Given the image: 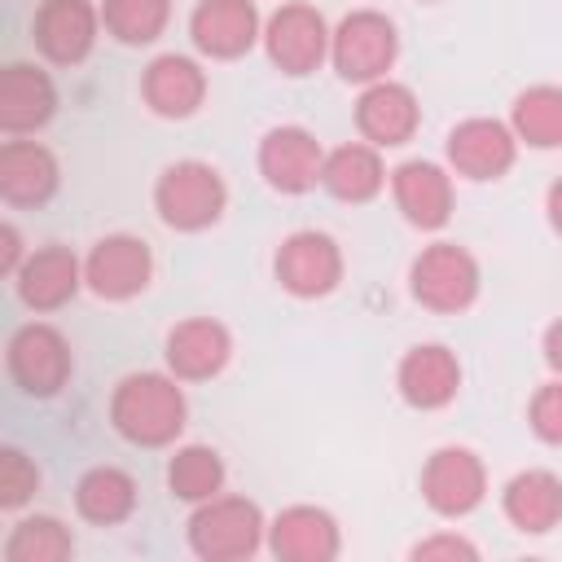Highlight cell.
Returning <instances> with one entry per match:
<instances>
[{
    "mask_svg": "<svg viewBox=\"0 0 562 562\" xmlns=\"http://www.w3.org/2000/svg\"><path fill=\"white\" fill-rule=\"evenodd\" d=\"M189 422V400L176 373H127L110 395V426L136 448H167Z\"/></svg>",
    "mask_w": 562,
    "mask_h": 562,
    "instance_id": "cell-1",
    "label": "cell"
},
{
    "mask_svg": "<svg viewBox=\"0 0 562 562\" xmlns=\"http://www.w3.org/2000/svg\"><path fill=\"white\" fill-rule=\"evenodd\" d=\"M184 536H189L193 558H202V562H241L268 544V518L250 496L220 492V496L193 505Z\"/></svg>",
    "mask_w": 562,
    "mask_h": 562,
    "instance_id": "cell-2",
    "label": "cell"
},
{
    "mask_svg": "<svg viewBox=\"0 0 562 562\" xmlns=\"http://www.w3.org/2000/svg\"><path fill=\"white\" fill-rule=\"evenodd\" d=\"M224 206H228V184L202 158L167 162L154 180V211L176 233H202V228L220 224Z\"/></svg>",
    "mask_w": 562,
    "mask_h": 562,
    "instance_id": "cell-3",
    "label": "cell"
},
{
    "mask_svg": "<svg viewBox=\"0 0 562 562\" xmlns=\"http://www.w3.org/2000/svg\"><path fill=\"white\" fill-rule=\"evenodd\" d=\"M483 272L461 241H430L408 263V294L439 316H457L479 299Z\"/></svg>",
    "mask_w": 562,
    "mask_h": 562,
    "instance_id": "cell-4",
    "label": "cell"
},
{
    "mask_svg": "<svg viewBox=\"0 0 562 562\" xmlns=\"http://www.w3.org/2000/svg\"><path fill=\"white\" fill-rule=\"evenodd\" d=\"M400 57V31L378 9H351L329 40V61L347 83H378Z\"/></svg>",
    "mask_w": 562,
    "mask_h": 562,
    "instance_id": "cell-5",
    "label": "cell"
},
{
    "mask_svg": "<svg viewBox=\"0 0 562 562\" xmlns=\"http://www.w3.org/2000/svg\"><path fill=\"white\" fill-rule=\"evenodd\" d=\"M329 40H334L329 22L321 18L316 4H303V0H285L263 22V53L290 79L321 70L329 61Z\"/></svg>",
    "mask_w": 562,
    "mask_h": 562,
    "instance_id": "cell-6",
    "label": "cell"
},
{
    "mask_svg": "<svg viewBox=\"0 0 562 562\" xmlns=\"http://www.w3.org/2000/svg\"><path fill=\"white\" fill-rule=\"evenodd\" d=\"M4 360H9V378L18 382L22 395H35V400H48L57 395L66 382H70V342L57 325L48 321H26L9 334V347H4Z\"/></svg>",
    "mask_w": 562,
    "mask_h": 562,
    "instance_id": "cell-7",
    "label": "cell"
},
{
    "mask_svg": "<svg viewBox=\"0 0 562 562\" xmlns=\"http://www.w3.org/2000/svg\"><path fill=\"white\" fill-rule=\"evenodd\" d=\"M277 285L294 299H325L342 281V246L321 228L290 233L272 255Z\"/></svg>",
    "mask_w": 562,
    "mask_h": 562,
    "instance_id": "cell-8",
    "label": "cell"
},
{
    "mask_svg": "<svg viewBox=\"0 0 562 562\" xmlns=\"http://www.w3.org/2000/svg\"><path fill=\"white\" fill-rule=\"evenodd\" d=\"M154 281V250L145 237L132 233H105L101 241H92V250L83 255V285L97 299L110 303H127L136 294H145Z\"/></svg>",
    "mask_w": 562,
    "mask_h": 562,
    "instance_id": "cell-9",
    "label": "cell"
},
{
    "mask_svg": "<svg viewBox=\"0 0 562 562\" xmlns=\"http://www.w3.org/2000/svg\"><path fill=\"white\" fill-rule=\"evenodd\" d=\"M417 487H422V501L439 518H465L487 496V470H483V461H479L474 448L448 443V448H435L426 457Z\"/></svg>",
    "mask_w": 562,
    "mask_h": 562,
    "instance_id": "cell-10",
    "label": "cell"
},
{
    "mask_svg": "<svg viewBox=\"0 0 562 562\" xmlns=\"http://www.w3.org/2000/svg\"><path fill=\"white\" fill-rule=\"evenodd\" d=\"M443 154H448V171L461 176V180H501L514 162H518V136L505 119H487V114H474V119H461L448 140H443Z\"/></svg>",
    "mask_w": 562,
    "mask_h": 562,
    "instance_id": "cell-11",
    "label": "cell"
},
{
    "mask_svg": "<svg viewBox=\"0 0 562 562\" xmlns=\"http://www.w3.org/2000/svg\"><path fill=\"white\" fill-rule=\"evenodd\" d=\"M35 48L53 66H79L101 35V4L92 0H40L31 22Z\"/></svg>",
    "mask_w": 562,
    "mask_h": 562,
    "instance_id": "cell-12",
    "label": "cell"
},
{
    "mask_svg": "<svg viewBox=\"0 0 562 562\" xmlns=\"http://www.w3.org/2000/svg\"><path fill=\"white\" fill-rule=\"evenodd\" d=\"M189 40L202 57L233 61L263 40V18L255 0H198L189 13Z\"/></svg>",
    "mask_w": 562,
    "mask_h": 562,
    "instance_id": "cell-13",
    "label": "cell"
},
{
    "mask_svg": "<svg viewBox=\"0 0 562 562\" xmlns=\"http://www.w3.org/2000/svg\"><path fill=\"white\" fill-rule=\"evenodd\" d=\"M325 171V145L299 127V123H281L268 127L259 140V176L268 180V189L277 193H307L321 184Z\"/></svg>",
    "mask_w": 562,
    "mask_h": 562,
    "instance_id": "cell-14",
    "label": "cell"
},
{
    "mask_svg": "<svg viewBox=\"0 0 562 562\" xmlns=\"http://www.w3.org/2000/svg\"><path fill=\"white\" fill-rule=\"evenodd\" d=\"M395 391L408 408H422V413H435L443 404L457 400L461 391V360L452 347L443 342H417L400 356L395 364Z\"/></svg>",
    "mask_w": 562,
    "mask_h": 562,
    "instance_id": "cell-15",
    "label": "cell"
},
{
    "mask_svg": "<svg viewBox=\"0 0 562 562\" xmlns=\"http://www.w3.org/2000/svg\"><path fill=\"white\" fill-rule=\"evenodd\" d=\"M422 123V105H417V92L400 79H378V83H364L360 97H356V127H360V140L378 145V149H395L404 140H413Z\"/></svg>",
    "mask_w": 562,
    "mask_h": 562,
    "instance_id": "cell-16",
    "label": "cell"
},
{
    "mask_svg": "<svg viewBox=\"0 0 562 562\" xmlns=\"http://www.w3.org/2000/svg\"><path fill=\"white\" fill-rule=\"evenodd\" d=\"M391 198L400 206V215L422 228V233H435L452 220V171L430 162V158H408L391 171Z\"/></svg>",
    "mask_w": 562,
    "mask_h": 562,
    "instance_id": "cell-17",
    "label": "cell"
},
{
    "mask_svg": "<svg viewBox=\"0 0 562 562\" xmlns=\"http://www.w3.org/2000/svg\"><path fill=\"white\" fill-rule=\"evenodd\" d=\"M162 356L180 382H206V378L224 373V364L233 360V334L215 316H189L167 329Z\"/></svg>",
    "mask_w": 562,
    "mask_h": 562,
    "instance_id": "cell-18",
    "label": "cell"
},
{
    "mask_svg": "<svg viewBox=\"0 0 562 562\" xmlns=\"http://www.w3.org/2000/svg\"><path fill=\"white\" fill-rule=\"evenodd\" d=\"M79 285H83V259L61 241H48V246L31 250L18 268V277H13V290L31 312L66 307L79 294Z\"/></svg>",
    "mask_w": 562,
    "mask_h": 562,
    "instance_id": "cell-19",
    "label": "cell"
},
{
    "mask_svg": "<svg viewBox=\"0 0 562 562\" xmlns=\"http://www.w3.org/2000/svg\"><path fill=\"white\" fill-rule=\"evenodd\" d=\"M268 549L281 562H334L342 553V531L321 505H285L268 522Z\"/></svg>",
    "mask_w": 562,
    "mask_h": 562,
    "instance_id": "cell-20",
    "label": "cell"
},
{
    "mask_svg": "<svg viewBox=\"0 0 562 562\" xmlns=\"http://www.w3.org/2000/svg\"><path fill=\"white\" fill-rule=\"evenodd\" d=\"M57 114V83L31 61H9L0 70V127L4 136L40 132Z\"/></svg>",
    "mask_w": 562,
    "mask_h": 562,
    "instance_id": "cell-21",
    "label": "cell"
},
{
    "mask_svg": "<svg viewBox=\"0 0 562 562\" xmlns=\"http://www.w3.org/2000/svg\"><path fill=\"white\" fill-rule=\"evenodd\" d=\"M61 184L57 154L40 140L9 136L0 145V198L9 206H44Z\"/></svg>",
    "mask_w": 562,
    "mask_h": 562,
    "instance_id": "cell-22",
    "label": "cell"
},
{
    "mask_svg": "<svg viewBox=\"0 0 562 562\" xmlns=\"http://www.w3.org/2000/svg\"><path fill=\"white\" fill-rule=\"evenodd\" d=\"M140 97L158 119H189L206 101V70L184 53H162L145 66Z\"/></svg>",
    "mask_w": 562,
    "mask_h": 562,
    "instance_id": "cell-23",
    "label": "cell"
},
{
    "mask_svg": "<svg viewBox=\"0 0 562 562\" xmlns=\"http://www.w3.org/2000/svg\"><path fill=\"white\" fill-rule=\"evenodd\" d=\"M501 514L522 536H549L553 527H562V479L544 465L518 470L501 487Z\"/></svg>",
    "mask_w": 562,
    "mask_h": 562,
    "instance_id": "cell-24",
    "label": "cell"
},
{
    "mask_svg": "<svg viewBox=\"0 0 562 562\" xmlns=\"http://www.w3.org/2000/svg\"><path fill=\"white\" fill-rule=\"evenodd\" d=\"M386 167H382V149L369 140H347L338 149H325V171H321V189L338 202H373L386 189Z\"/></svg>",
    "mask_w": 562,
    "mask_h": 562,
    "instance_id": "cell-25",
    "label": "cell"
},
{
    "mask_svg": "<svg viewBox=\"0 0 562 562\" xmlns=\"http://www.w3.org/2000/svg\"><path fill=\"white\" fill-rule=\"evenodd\" d=\"M136 479L119 465H92L75 483V514L92 527H119L136 514Z\"/></svg>",
    "mask_w": 562,
    "mask_h": 562,
    "instance_id": "cell-26",
    "label": "cell"
},
{
    "mask_svg": "<svg viewBox=\"0 0 562 562\" xmlns=\"http://www.w3.org/2000/svg\"><path fill=\"white\" fill-rule=\"evenodd\" d=\"M509 127L527 149H562V88L531 83L509 105Z\"/></svg>",
    "mask_w": 562,
    "mask_h": 562,
    "instance_id": "cell-27",
    "label": "cell"
},
{
    "mask_svg": "<svg viewBox=\"0 0 562 562\" xmlns=\"http://www.w3.org/2000/svg\"><path fill=\"white\" fill-rule=\"evenodd\" d=\"M224 479H228L224 457L215 448H206V443H184L167 461V487L184 505H202V501L220 496L224 492Z\"/></svg>",
    "mask_w": 562,
    "mask_h": 562,
    "instance_id": "cell-28",
    "label": "cell"
},
{
    "mask_svg": "<svg viewBox=\"0 0 562 562\" xmlns=\"http://www.w3.org/2000/svg\"><path fill=\"white\" fill-rule=\"evenodd\" d=\"M75 536L53 514H26L4 536V562H70Z\"/></svg>",
    "mask_w": 562,
    "mask_h": 562,
    "instance_id": "cell-29",
    "label": "cell"
},
{
    "mask_svg": "<svg viewBox=\"0 0 562 562\" xmlns=\"http://www.w3.org/2000/svg\"><path fill=\"white\" fill-rule=\"evenodd\" d=\"M171 22V0H101V26L119 44H154Z\"/></svg>",
    "mask_w": 562,
    "mask_h": 562,
    "instance_id": "cell-30",
    "label": "cell"
},
{
    "mask_svg": "<svg viewBox=\"0 0 562 562\" xmlns=\"http://www.w3.org/2000/svg\"><path fill=\"white\" fill-rule=\"evenodd\" d=\"M35 492H40V465L13 443L0 448V505L4 509H22Z\"/></svg>",
    "mask_w": 562,
    "mask_h": 562,
    "instance_id": "cell-31",
    "label": "cell"
},
{
    "mask_svg": "<svg viewBox=\"0 0 562 562\" xmlns=\"http://www.w3.org/2000/svg\"><path fill=\"white\" fill-rule=\"evenodd\" d=\"M527 426L540 443L549 448H562V378L536 386L531 404H527Z\"/></svg>",
    "mask_w": 562,
    "mask_h": 562,
    "instance_id": "cell-32",
    "label": "cell"
},
{
    "mask_svg": "<svg viewBox=\"0 0 562 562\" xmlns=\"http://www.w3.org/2000/svg\"><path fill=\"white\" fill-rule=\"evenodd\" d=\"M413 562H479V544L457 531H435L408 549Z\"/></svg>",
    "mask_w": 562,
    "mask_h": 562,
    "instance_id": "cell-33",
    "label": "cell"
},
{
    "mask_svg": "<svg viewBox=\"0 0 562 562\" xmlns=\"http://www.w3.org/2000/svg\"><path fill=\"white\" fill-rule=\"evenodd\" d=\"M22 259H26V250H22V233H18V224H0V272H4L9 281L18 277Z\"/></svg>",
    "mask_w": 562,
    "mask_h": 562,
    "instance_id": "cell-34",
    "label": "cell"
},
{
    "mask_svg": "<svg viewBox=\"0 0 562 562\" xmlns=\"http://www.w3.org/2000/svg\"><path fill=\"white\" fill-rule=\"evenodd\" d=\"M540 351H544V364L553 369V378H562V316L544 329V338H540Z\"/></svg>",
    "mask_w": 562,
    "mask_h": 562,
    "instance_id": "cell-35",
    "label": "cell"
},
{
    "mask_svg": "<svg viewBox=\"0 0 562 562\" xmlns=\"http://www.w3.org/2000/svg\"><path fill=\"white\" fill-rule=\"evenodd\" d=\"M544 215H549V228L562 237V176L549 184V193H544Z\"/></svg>",
    "mask_w": 562,
    "mask_h": 562,
    "instance_id": "cell-36",
    "label": "cell"
}]
</instances>
